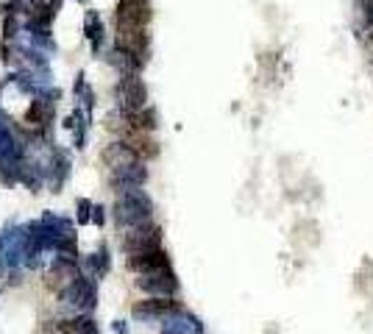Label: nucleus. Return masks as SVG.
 <instances>
[{"label": "nucleus", "instance_id": "f257e3e1", "mask_svg": "<svg viewBox=\"0 0 373 334\" xmlns=\"http://www.w3.org/2000/svg\"><path fill=\"white\" fill-rule=\"evenodd\" d=\"M151 212H154V201L140 187L120 192L117 201H115V218H117V223H123L129 229L145 226L151 220Z\"/></svg>", "mask_w": 373, "mask_h": 334}, {"label": "nucleus", "instance_id": "f03ea898", "mask_svg": "<svg viewBox=\"0 0 373 334\" xmlns=\"http://www.w3.org/2000/svg\"><path fill=\"white\" fill-rule=\"evenodd\" d=\"M61 304L75 310V312H92L95 304H98V290H95V282L92 279H75L70 282L64 290H61Z\"/></svg>", "mask_w": 373, "mask_h": 334}, {"label": "nucleus", "instance_id": "7ed1b4c3", "mask_svg": "<svg viewBox=\"0 0 373 334\" xmlns=\"http://www.w3.org/2000/svg\"><path fill=\"white\" fill-rule=\"evenodd\" d=\"M123 248H126L129 257H137V254L162 248V231H159V226H148V223H145V226H134V229L126 234Z\"/></svg>", "mask_w": 373, "mask_h": 334}, {"label": "nucleus", "instance_id": "20e7f679", "mask_svg": "<svg viewBox=\"0 0 373 334\" xmlns=\"http://www.w3.org/2000/svg\"><path fill=\"white\" fill-rule=\"evenodd\" d=\"M137 287H140V290H145V293H151V296L170 298V296H176L179 282H176V276H173V271H170V268H162V271H148V273H140Z\"/></svg>", "mask_w": 373, "mask_h": 334}, {"label": "nucleus", "instance_id": "39448f33", "mask_svg": "<svg viewBox=\"0 0 373 334\" xmlns=\"http://www.w3.org/2000/svg\"><path fill=\"white\" fill-rule=\"evenodd\" d=\"M0 248H3V262L8 268L25 262V229H8L6 234H0Z\"/></svg>", "mask_w": 373, "mask_h": 334}, {"label": "nucleus", "instance_id": "423d86ee", "mask_svg": "<svg viewBox=\"0 0 373 334\" xmlns=\"http://www.w3.org/2000/svg\"><path fill=\"white\" fill-rule=\"evenodd\" d=\"M120 98H123V109L126 112H137V109H145V98H148V92H145V86H142V81L137 78V75H126L123 81H120Z\"/></svg>", "mask_w": 373, "mask_h": 334}, {"label": "nucleus", "instance_id": "0eeeda50", "mask_svg": "<svg viewBox=\"0 0 373 334\" xmlns=\"http://www.w3.org/2000/svg\"><path fill=\"white\" fill-rule=\"evenodd\" d=\"M170 312H176V301L162 298V296H156L154 301H142V304L134 307V318H137V321H151V324L168 318Z\"/></svg>", "mask_w": 373, "mask_h": 334}, {"label": "nucleus", "instance_id": "6e6552de", "mask_svg": "<svg viewBox=\"0 0 373 334\" xmlns=\"http://www.w3.org/2000/svg\"><path fill=\"white\" fill-rule=\"evenodd\" d=\"M59 6H61V0H36V3L31 6V11H28V28L45 33L47 25L53 22Z\"/></svg>", "mask_w": 373, "mask_h": 334}, {"label": "nucleus", "instance_id": "1a4fd4ad", "mask_svg": "<svg viewBox=\"0 0 373 334\" xmlns=\"http://www.w3.org/2000/svg\"><path fill=\"white\" fill-rule=\"evenodd\" d=\"M162 334H203V326L198 324V318L176 310L168 318H162Z\"/></svg>", "mask_w": 373, "mask_h": 334}, {"label": "nucleus", "instance_id": "9d476101", "mask_svg": "<svg viewBox=\"0 0 373 334\" xmlns=\"http://www.w3.org/2000/svg\"><path fill=\"white\" fill-rule=\"evenodd\" d=\"M145 179H148V170H145L140 162H134V165H126V167L115 170V187H117V192L137 190V187H142V184H145Z\"/></svg>", "mask_w": 373, "mask_h": 334}, {"label": "nucleus", "instance_id": "9b49d317", "mask_svg": "<svg viewBox=\"0 0 373 334\" xmlns=\"http://www.w3.org/2000/svg\"><path fill=\"white\" fill-rule=\"evenodd\" d=\"M103 162L112 167V173L115 170H120V167H126V165H134V162H140V156H137V151L129 145V142H115V145H109L106 151H103Z\"/></svg>", "mask_w": 373, "mask_h": 334}, {"label": "nucleus", "instance_id": "f8f14e48", "mask_svg": "<svg viewBox=\"0 0 373 334\" xmlns=\"http://www.w3.org/2000/svg\"><path fill=\"white\" fill-rule=\"evenodd\" d=\"M129 265H131L134 271H140V273H148V271H162V268H170V259H168V254H165L162 248H156V251H145V254L131 257V259H129Z\"/></svg>", "mask_w": 373, "mask_h": 334}, {"label": "nucleus", "instance_id": "ddd939ff", "mask_svg": "<svg viewBox=\"0 0 373 334\" xmlns=\"http://www.w3.org/2000/svg\"><path fill=\"white\" fill-rule=\"evenodd\" d=\"M50 117H53V103H50L47 98H34L31 106H28V112H25L28 126H34V128H45V126L50 123Z\"/></svg>", "mask_w": 373, "mask_h": 334}, {"label": "nucleus", "instance_id": "4468645a", "mask_svg": "<svg viewBox=\"0 0 373 334\" xmlns=\"http://www.w3.org/2000/svg\"><path fill=\"white\" fill-rule=\"evenodd\" d=\"M61 332L64 334H101L98 332V324L89 318V315H81L75 321H64L61 324Z\"/></svg>", "mask_w": 373, "mask_h": 334}, {"label": "nucleus", "instance_id": "2eb2a0df", "mask_svg": "<svg viewBox=\"0 0 373 334\" xmlns=\"http://www.w3.org/2000/svg\"><path fill=\"white\" fill-rule=\"evenodd\" d=\"M84 33L92 39V47L98 50L101 36H103V25H101V17H98L95 11H89V14H87V20H84Z\"/></svg>", "mask_w": 373, "mask_h": 334}, {"label": "nucleus", "instance_id": "dca6fc26", "mask_svg": "<svg viewBox=\"0 0 373 334\" xmlns=\"http://www.w3.org/2000/svg\"><path fill=\"white\" fill-rule=\"evenodd\" d=\"M87 268H89L95 276H103V273L109 271V254H106V248H101V251L89 254V259H87Z\"/></svg>", "mask_w": 373, "mask_h": 334}, {"label": "nucleus", "instance_id": "f3484780", "mask_svg": "<svg viewBox=\"0 0 373 334\" xmlns=\"http://www.w3.org/2000/svg\"><path fill=\"white\" fill-rule=\"evenodd\" d=\"M53 251L61 257V259H75L78 257V248H75V240L67 234V237H61L56 245H53Z\"/></svg>", "mask_w": 373, "mask_h": 334}, {"label": "nucleus", "instance_id": "a211bd4d", "mask_svg": "<svg viewBox=\"0 0 373 334\" xmlns=\"http://www.w3.org/2000/svg\"><path fill=\"white\" fill-rule=\"evenodd\" d=\"M89 212H92V204H89L87 198H81V201H78V223H81V226L92 220V215H89Z\"/></svg>", "mask_w": 373, "mask_h": 334}, {"label": "nucleus", "instance_id": "6ab92c4d", "mask_svg": "<svg viewBox=\"0 0 373 334\" xmlns=\"http://www.w3.org/2000/svg\"><path fill=\"white\" fill-rule=\"evenodd\" d=\"M92 223L103 226V209H101V206H92Z\"/></svg>", "mask_w": 373, "mask_h": 334}, {"label": "nucleus", "instance_id": "aec40b11", "mask_svg": "<svg viewBox=\"0 0 373 334\" xmlns=\"http://www.w3.org/2000/svg\"><path fill=\"white\" fill-rule=\"evenodd\" d=\"M115 332H117V334H129V326H126L123 321H117V324H115Z\"/></svg>", "mask_w": 373, "mask_h": 334}, {"label": "nucleus", "instance_id": "412c9836", "mask_svg": "<svg viewBox=\"0 0 373 334\" xmlns=\"http://www.w3.org/2000/svg\"><path fill=\"white\" fill-rule=\"evenodd\" d=\"M0 262H3V248H0Z\"/></svg>", "mask_w": 373, "mask_h": 334}, {"label": "nucleus", "instance_id": "4be33fe9", "mask_svg": "<svg viewBox=\"0 0 373 334\" xmlns=\"http://www.w3.org/2000/svg\"><path fill=\"white\" fill-rule=\"evenodd\" d=\"M134 3H145V0H134Z\"/></svg>", "mask_w": 373, "mask_h": 334}]
</instances>
